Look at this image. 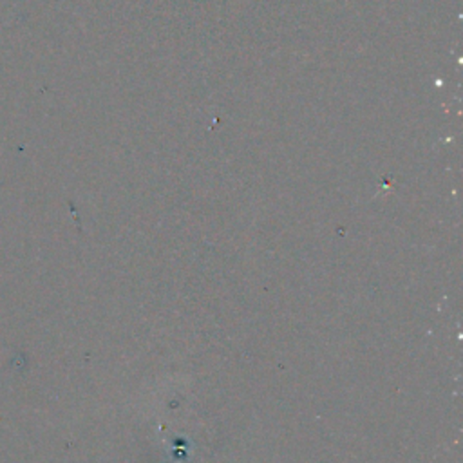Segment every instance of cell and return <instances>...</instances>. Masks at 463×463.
Returning <instances> with one entry per match:
<instances>
[]
</instances>
